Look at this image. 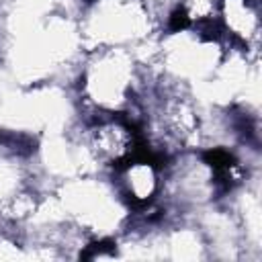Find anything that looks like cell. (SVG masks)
<instances>
[{
	"label": "cell",
	"instance_id": "obj_2",
	"mask_svg": "<svg viewBox=\"0 0 262 262\" xmlns=\"http://www.w3.org/2000/svg\"><path fill=\"white\" fill-rule=\"evenodd\" d=\"M45 190L53 196L61 217L92 244L113 242L133 219L104 172L80 174Z\"/></svg>",
	"mask_w": 262,
	"mask_h": 262
},
{
	"label": "cell",
	"instance_id": "obj_3",
	"mask_svg": "<svg viewBox=\"0 0 262 262\" xmlns=\"http://www.w3.org/2000/svg\"><path fill=\"white\" fill-rule=\"evenodd\" d=\"M164 31L149 0H86L80 12V35L88 49H139Z\"/></svg>",
	"mask_w": 262,
	"mask_h": 262
},
{
	"label": "cell",
	"instance_id": "obj_7",
	"mask_svg": "<svg viewBox=\"0 0 262 262\" xmlns=\"http://www.w3.org/2000/svg\"><path fill=\"white\" fill-rule=\"evenodd\" d=\"M219 2L221 0H174V16L170 25L213 27Z\"/></svg>",
	"mask_w": 262,
	"mask_h": 262
},
{
	"label": "cell",
	"instance_id": "obj_5",
	"mask_svg": "<svg viewBox=\"0 0 262 262\" xmlns=\"http://www.w3.org/2000/svg\"><path fill=\"white\" fill-rule=\"evenodd\" d=\"M108 176L133 217L151 219L166 213L162 205V196H164L162 158L149 154L147 149H141L125 164L115 168Z\"/></svg>",
	"mask_w": 262,
	"mask_h": 262
},
{
	"label": "cell",
	"instance_id": "obj_6",
	"mask_svg": "<svg viewBox=\"0 0 262 262\" xmlns=\"http://www.w3.org/2000/svg\"><path fill=\"white\" fill-rule=\"evenodd\" d=\"M219 37L235 49L260 53L262 4L254 0H221L213 23Z\"/></svg>",
	"mask_w": 262,
	"mask_h": 262
},
{
	"label": "cell",
	"instance_id": "obj_4",
	"mask_svg": "<svg viewBox=\"0 0 262 262\" xmlns=\"http://www.w3.org/2000/svg\"><path fill=\"white\" fill-rule=\"evenodd\" d=\"M78 137L96 172L111 174L143 149L139 125L129 115H92L78 123Z\"/></svg>",
	"mask_w": 262,
	"mask_h": 262
},
{
	"label": "cell",
	"instance_id": "obj_1",
	"mask_svg": "<svg viewBox=\"0 0 262 262\" xmlns=\"http://www.w3.org/2000/svg\"><path fill=\"white\" fill-rule=\"evenodd\" d=\"M151 82L149 68L135 49L108 47L84 51L72 88L82 117L129 115L135 121Z\"/></svg>",
	"mask_w": 262,
	"mask_h": 262
},
{
	"label": "cell",
	"instance_id": "obj_8",
	"mask_svg": "<svg viewBox=\"0 0 262 262\" xmlns=\"http://www.w3.org/2000/svg\"><path fill=\"white\" fill-rule=\"evenodd\" d=\"M254 2H260V4H262V0H254Z\"/></svg>",
	"mask_w": 262,
	"mask_h": 262
}]
</instances>
